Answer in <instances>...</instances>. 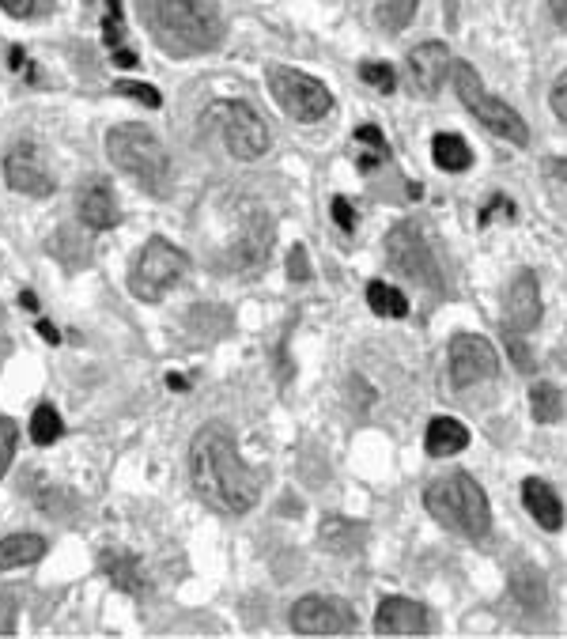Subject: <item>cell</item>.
Instances as JSON below:
<instances>
[{"label": "cell", "mask_w": 567, "mask_h": 639, "mask_svg": "<svg viewBox=\"0 0 567 639\" xmlns=\"http://www.w3.org/2000/svg\"><path fill=\"white\" fill-rule=\"evenodd\" d=\"M363 537H367V530H363L360 522H348L341 519V515H326L322 519V549L326 553H360Z\"/></svg>", "instance_id": "cell-20"}, {"label": "cell", "mask_w": 567, "mask_h": 639, "mask_svg": "<svg viewBox=\"0 0 567 639\" xmlns=\"http://www.w3.org/2000/svg\"><path fill=\"white\" fill-rule=\"evenodd\" d=\"M431 628V613L413 598H386L375 613L378 636H424Z\"/></svg>", "instance_id": "cell-15"}, {"label": "cell", "mask_w": 567, "mask_h": 639, "mask_svg": "<svg viewBox=\"0 0 567 639\" xmlns=\"http://www.w3.org/2000/svg\"><path fill=\"white\" fill-rule=\"evenodd\" d=\"M114 65H118V69H137L140 57L133 50H114Z\"/></svg>", "instance_id": "cell-40"}, {"label": "cell", "mask_w": 567, "mask_h": 639, "mask_svg": "<svg viewBox=\"0 0 567 639\" xmlns=\"http://www.w3.org/2000/svg\"><path fill=\"white\" fill-rule=\"evenodd\" d=\"M545 174L567 186V159H549V163H545Z\"/></svg>", "instance_id": "cell-39"}, {"label": "cell", "mask_w": 567, "mask_h": 639, "mask_svg": "<svg viewBox=\"0 0 567 639\" xmlns=\"http://www.w3.org/2000/svg\"><path fill=\"white\" fill-rule=\"evenodd\" d=\"M530 413L537 424H556L564 416V401H560V390L549 386V382H537L530 390Z\"/></svg>", "instance_id": "cell-24"}, {"label": "cell", "mask_w": 567, "mask_h": 639, "mask_svg": "<svg viewBox=\"0 0 567 639\" xmlns=\"http://www.w3.org/2000/svg\"><path fill=\"white\" fill-rule=\"evenodd\" d=\"M360 80H363V84H371L375 91H382V95H394V91H397V72L390 69L386 61H363Z\"/></svg>", "instance_id": "cell-27"}, {"label": "cell", "mask_w": 567, "mask_h": 639, "mask_svg": "<svg viewBox=\"0 0 567 639\" xmlns=\"http://www.w3.org/2000/svg\"><path fill=\"white\" fill-rule=\"evenodd\" d=\"M189 481L220 515H246L258 503V477L239 458L235 435L224 424H205L189 443Z\"/></svg>", "instance_id": "cell-1"}, {"label": "cell", "mask_w": 567, "mask_h": 639, "mask_svg": "<svg viewBox=\"0 0 567 639\" xmlns=\"http://www.w3.org/2000/svg\"><path fill=\"white\" fill-rule=\"evenodd\" d=\"M522 503H526V511H530L533 522H537L541 530L556 534V530L564 526V503H560V496H556V488H552L549 481L526 477V481H522Z\"/></svg>", "instance_id": "cell-17"}, {"label": "cell", "mask_w": 567, "mask_h": 639, "mask_svg": "<svg viewBox=\"0 0 567 639\" xmlns=\"http://www.w3.org/2000/svg\"><path fill=\"white\" fill-rule=\"evenodd\" d=\"M356 140L371 144V148H378V152H386V137H382V129H378V125H360V129H356Z\"/></svg>", "instance_id": "cell-38"}, {"label": "cell", "mask_w": 567, "mask_h": 639, "mask_svg": "<svg viewBox=\"0 0 567 639\" xmlns=\"http://www.w3.org/2000/svg\"><path fill=\"white\" fill-rule=\"evenodd\" d=\"M38 333H42V337H46L50 345H57V341H61V337H57V329H53L50 322H38Z\"/></svg>", "instance_id": "cell-43"}, {"label": "cell", "mask_w": 567, "mask_h": 639, "mask_svg": "<svg viewBox=\"0 0 567 639\" xmlns=\"http://www.w3.org/2000/svg\"><path fill=\"white\" fill-rule=\"evenodd\" d=\"M549 8H552L556 27H560V31H567V0H549Z\"/></svg>", "instance_id": "cell-41"}, {"label": "cell", "mask_w": 567, "mask_h": 639, "mask_svg": "<svg viewBox=\"0 0 567 639\" xmlns=\"http://www.w3.org/2000/svg\"><path fill=\"white\" fill-rule=\"evenodd\" d=\"M424 507L439 526H447L450 534H462L469 541L488 534L492 526V507L484 488L469 473H447V477H435L424 488Z\"/></svg>", "instance_id": "cell-3"}, {"label": "cell", "mask_w": 567, "mask_h": 639, "mask_svg": "<svg viewBox=\"0 0 567 639\" xmlns=\"http://www.w3.org/2000/svg\"><path fill=\"white\" fill-rule=\"evenodd\" d=\"M80 220H84L91 231H110L118 227L121 220V205H118V193L106 178H91L84 190H80Z\"/></svg>", "instance_id": "cell-16"}, {"label": "cell", "mask_w": 567, "mask_h": 639, "mask_svg": "<svg viewBox=\"0 0 567 639\" xmlns=\"http://www.w3.org/2000/svg\"><path fill=\"white\" fill-rule=\"evenodd\" d=\"M503 341H507V348H511V356H515L518 371H533V356H530V348L522 345V333H515V329L503 326Z\"/></svg>", "instance_id": "cell-33"}, {"label": "cell", "mask_w": 567, "mask_h": 639, "mask_svg": "<svg viewBox=\"0 0 567 639\" xmlns=\"http://www.w3.org/2000/svg\"><path fill=\"white\" fill-rule=\"evenodd\" d=\"M174 386V390H186V379H182V375H171V379H167Z\"/></svg>", "instance_id": "cell-46"}, {"label": "cell", "mask_w": 567, "mask_h": 639, "mask_svg": "<svg viewBox=\"0 0 567 639\" xmlns=\"http://www.w3.org/2000/svg\"><path fill=\"white\" fill-rule=\"evenodd\" d=\"M431 159H435V167L458 174L473 163V152H469V144L458 133H435L431 137Z\"/></svg>", "instance_id": "cell-21"}, {"label": "cell", "mask_w": 567, "mask_h": 639, "mask_svg": "<svg viewBox=\"0 0 567 639\" xmlns=\"http://www.w3.org/2000/svg\"><path fill=\"white\" fill-rule=\"evenodd\" d=\"M106 575L118 583L121 590H144V571L133 556H106Z\"/></svg>", "instance_id": "cell-26"}, {"label": "cell", "mask_w": 567, "mask_h": 639, "mask_svg": "<svg viewBox=\"0 0 567 639\" xmlns=\"http://www.w3.org/2000/svg\"><path fill=\"white\" fill-rule=\"evenodd\" d=\"M333 224L341 227L344 235H352V231H356V208H352V201L333 197Z\"/></svg>", "instance_id": "cell-34"}, {"label": "cell", "mask_w": 567, "mask_h": 639, "mask_svg": "<svg viewBox=\"0 0 567 639\" xmlns=\"http://www.w3.org/2000/svg\"><path fill=\"white\" fill-rule=\"evenodd\" d=\"M53 8V0H0V12L12 19H35L46 16Z\"/></svg>", "instance_id": "cell-30"}, {"label": "cell", "mask_w": 567, "mask_h": 639, "mask_svg": "<svg viewBox=\"0 0 567 639\" xmlns=\"http://www.w3.org/2000/svg\"><path fill=\"white\" fill-rule=\"evenodd\" d=\"M106 156L121 174H129L144 193L163 197L171 190V156L163 140L144 125H114L106 133Z\"/></svg>", "instance_id": "cell-4"}, {"label": "cell", "mask_w": 567, "mask_h": 639, "mask_svg": "<svg viewBox=\"0 0 567 639\" xmlns=\"http://www.w3.org/2000/svg\"><path fill=\"white\" fill-rule=\"evenodd\" d=\"M515 590H518V598L526 605H533V609H541L545 605V583H541V575L533 568L526 571H515Z\"/></svg>", "instance_id": "cell-29"}, {"label": "cell", "mask_w": 567, "mask_h": 639, "mask_svg": "<svg viewBox=\"0 0 567 639\" xmlns=\"http://www.w3.org/2000/svg\"><path fill=\"white\" fill-rule=\"evenodd\" d=\"M16 443H19L16 424H12L8 416H0V477L8 473V466H12V454H16Z\"/></svg>", "instance_id": "cell-32"}, {"label": "cell", "mask_w": 567, "mask_h": 639, "mask_svg": "<svg viewBox=\"0 0 567 639\" xmlns=\"http://www.w3.org/2000/svg\"><path fill=\"white\" fill-rule=\"evenodd\" d=\"M12 632H16V602L0 594V636H12Z\"/></svg>", "instance_id": "cell-36"}, {"label": "cell", "mask_w": 567, "mask_h": 639, "mask_svg": "<svg viewBox=\"0 0 567 639\" xmlns=\"http://www.w3.org/2000/svg\"><path fill=\"white\" fill-rule=\"evenodd\" d=\"M292 628L299 636H344L356 628V609L344 598L307 594L292 605Z\"/></svg>", "instance_id": "cell-10"}, {"label": "cell", "mask_w": 567, "mask_h": 639, "mask_svg": "<svg viewBox=\"0 0 567 639\" xmlns=\"http://www.w3.org/2000/svg\"><path fill=\"white\" fill-rule=\"evenodd\" d=\"M288 269H292V280H307L310 277L307 250H303V246H292V254H288Z\"/></svg>", "instance_id": "cell-37"}, {"label": "cell", "mask_w": 567, "mask_h": 639, "mask_svg": "<svg viewBox=\"0 0 567 639\" xmlns=\"http://www.w3.org/2000/svg\"><path fill=\"white\" fill-rule=\"evenodd\" d=\"M386 261L401 277L416 280L420 288H439V265L431 254V242L424 239L420 224L405 220L386 235Z\"/></svg>", "instance_id": "cell-9"}, {"label": "cell", "mask_w": 567, "mask_h": 639, "mask_svg": "<svg viewBox=\"0 0 567 639\" xmlns=\"http://www.w3.org/2000/svg\"><path fill=\"white\" fill-rule=\"evenodd\" d=\"M189 273V254L182 246H174L171 239H148L144 250L133 261L129 273V292L137 295L140 303H159L167 292H174L182 277Z\"/></svg>", "instance_id": "cell-7"}, {"label": "cell", "mask_w": 567, "mask_h": 639, "mask_svg": "<svg viewBox=\"0 0 567 639\" xmlns=\"http://www.w3.org/2000/svg\"><path fill=\"white\" fill-rule=\"evenodd\" d=\"M265 80H269V95H273V103L288 114V118L303 121H322L333 110V95H329V87L322 80H314L307 72L299 69H288V65H273V69L265 72Z\"/></svg>", "instance_id": "cell-8"}, {"label": "cell", "mask_w": 567, "mask_h": 639, "mask_svg": "<svg viewBox=\"0 0 567 639\" xmlns=\"http://www.w3.org/2000/svg\"><path fill=\"white\" fill-rule=\"evenodd\" d=\"M367 307L382 318H405L409 314V303H405V295L397 292L394 284H386V280H371L367 284Z\"/></svg>", "instance_id": "cell-22"}, {"label": "cell", "mask_w": 567, "mask_h": 639, "mask_svg": "<svg viewBox=\"0 0 567 639\" xmlns=\"http://www.w3.org/2000/svg\"><path fill=\"white\" fill-rule=\"evenodd\" d=\"M541 322V288L533 273H518L507 288V303H503V326L515 333H530Z\"/></svg>", "instance_id": "cell-14"}, {"label": "cell", "mask_w": 567, "mask_h": 639, "mask_svg": "<svg viewBox=\"0 0 567 639\" xmlns=\"http://www.w3.org/2000/svg\"><path fill=\"white\" fill-rule=\"evenodd\" d=\"M549 106H552V114L560 121H567V72L552 84V95H549Z\"/></svg>", "instance_id": "cell-35"}, {"label": "cell", "mask_w": 567, "mask_h": 639, "mask_svg": "<svg viewBox=\"0 0 567 639\" xmlns=\"http://www.w3.org/2000/svg\"><path fill=\"white\" fill-rule=\"evenodd\" d=\"M19 303H23L27 311H38V303H35V295H31V292H23V295H19Z\"/></svg>", "instance_id": "cell-45"}, {"label": "cell", "mask_w": 567, "mask_h": 639, "mask_svg": "<svg viewBox=\"0 0 567 639\" xmlns=\"http://www.w3.org/2000/svg\"><path fill=\"white\" fill-rule=\"evenodd\" d=\"M496 371H499L496 348L488 345L481 333H458L450 341V382L458 390H469L477 382L496 379Z\"/></svg>", "instance_id": "cell-11"}, {"label": "cell", "mask_w": 567, "mask_h": 639, "mask_svg": "<svg viewBox=\"0 0 567 639\" xmlns=\"http://www.w3.org/2000/svg\"><path fill=\"white\" fill-rule=\"evenodd\" d=\"M8 69H23V50H19V46L8 50Z\"/></svg>", "instance_id": "cell-44"}, {"label": "cell", "mask_w": 567, "mask_h": 639, "mask_svg": "<svg viewBox=\"0 0 567 639\" xmlns=\"http://www.w3.org/2000/svg\"><path fill=\"white\" fill-rule=\"evenodd\" d=\"M114 91H118V95H125V99H137V103H144L148 110H159V106H163V99H159V91H155L152 84H133V80H118V84H114Z\"/></svg>", "instance_id": "cell-31"}, {"label": "cell", "mask_w": 567, "mask_h": 639, "mask_svg": "<svg viewBox=\"0 0 567 639\" xmlns=\"http://www.w3.org/2000/svg\"><path fill=\"white\" fill-rule=\"evenodd\" d=\"M144 31L171 57H193L220 46L224 19L212 0H137Z\"/></svg>", "instance_id": "cell-2"}, {"label": "cell", "mask_w": 567, "mask_h": 639, "mask_svg": "<svg viewBox=\"0 0 567 639\" xmlns=\"http://www.w3.org/2000/svg\"><path fill=\"white\" fill-rule=\"evenodd\" d=\"M450 80H454V91H458L462 106L469 110V114H473V118L481 121L488 133L511 140V144H530V129H526L522 114H518L515 106L503 103V99H496V95H492V91L481 84V76H477V69H473V65L454 61Z\"/></svg>", "instance_id": "cell-5"}, {"label": "cell", "mask_w": 567, "mask_h": 639, "mask_svg": "<svg viewBox=\"0 0 567 639\" xmlns=\"http://www.w3.org/2000/svg\"><path fill=\"white\" fill-rule=\"evenodd\" d=\"M61 435H65L61 413H57L53 405H38L35 416H31V439H35V447H53Z\"/></svg>", "instance_id": "cell-25"}, {"label": "cell", "mask_w": 567, "mask_h": 639, "mask_svg": "<svg viewBox=\"0 0 567 639\" xmlns=\"http://www.w3.org/2000/svg\"><path fill=\"white\" fill-rule=\"evenodd\" d=\"M205 121L212 125V133L220 137V144H224L227 152L235 159H242V163L261 159L269 152V144H273L265 118H261L250 103H242V99H220V103H212Z\"/></svg>", "instance_id": "cell-6"}, {"label": "cell", "mask_w": 567, "mask_h": 639, "mask_svg": "<svg viewBox=\"0 0 567 639\" xmlns=\"http://www.w3.org/2000/svg\"><path fill=\"white\" fill-rule=\"evenodd\" d=\"M4 182H8V190L23 193V197H50L57 190V182L46 171L38 148L27 144V140H19V144L8 148V156H4Z\"/></svg>", "instance_id": "cell-12"}, {"label": "cell", "mask_w": 567, "mask_h": 639, "mask_svg": "<svg viewBox=\"0 0 567 639\" xmlns=\"http://www.w3.org/2000/svg\"><path fill=\"white\" fill-rule=\"evenodd\" d=\"M378 163H382V152H367V156H360V171H375Z\"/></svg>", "instance_id": "cell-42"}, {"label": "cell", "mask_w": 567, "mask_h": 639, "mask_svg": "<svg viewBox=\"0 0 567 639\" xmlns=\"http://www.w3.org/2000/svg\"><path fill=\"white\" fill-rule=\"evenodd\" d=\"M450 69H454V57H450L447 42H420L409 53V80H413L416 95H435Z\"/></svg>", "instance_id": "cell-13"}, {"label": "cell", "mask_w": 567, "mask_h": 639, "mask_svg": "<svg viewBox=\"0 0 567 639\" xmlns=\"http://www.w3.org/2000/svg\"><path fill=\"white\" fill-rule=\"evenodd\" d=\"M46 537L38 534H12V537H0V571H12V568H31L46 556Z\"/></svg>", "instance_id": "cell-19"}, {"label": "cell", "mask_w": 567, "mask_h": 639, "mask_svg": "<svg viewBox=\"0 0 567 639\" xmlns=\"http://www.w3.org/2000/svg\"><path fill=\"white\" fill-rule=\"evenodd\" d=\"M416 4H420V0H382V4L375 8L378 27H382L386 35H401V31L413 23Z\"/></svg>", "instance_id": "cell-23"}, {"label": "cell", "mask_w": 567, "mask_h": 639, "mask_svg": "<svg viewBox=\"0 0 567 639\" xmlns=\"http://www.w3.org/2000/svg\"><path fill=\"white\" fill-rule=\"evenodd\" d=\"M469 447V428L454 416H431L428 435H424V450L431 458H450L458 450Z\"/></svg>", "instance_id": "cell-18"}, {"label": "cell", "mask_w": 567, "mask_h": 639, "mask_svg": "<svg viewBox=\"0 0 567 639\" xmlns=\"http://www.w3.org/2000/svg\"><path fill=\"white\" fill-rule=\"evenodd\" d=\"M103 42L106 50H125V16H121V0H106V16H103Z\"/></svg>", "instance_id": "cell-28"}]
</instances>
